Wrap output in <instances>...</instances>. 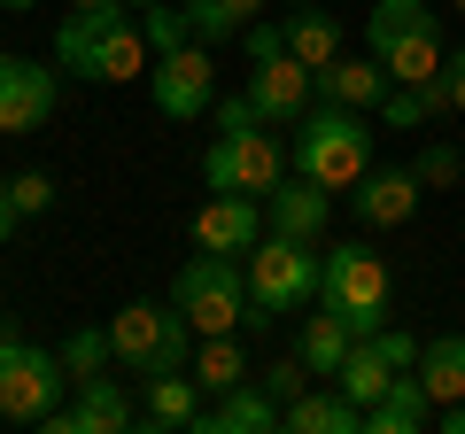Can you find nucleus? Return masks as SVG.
<instances>
[{"label":"nucleus","mask_w":465,"mask_h":434,"mask_svg":"<svg viewBox=\"0 0 465 434\" xmlns=\"http://www.w3.org/2000/svg\"><path fill=\"white\" fill-rule=\"evenodd\" d=\"M54 63L85 85H133L140 70H155V47L133 16H124V0H101V8H78L63 16L54 32Z\"/></svg>","instance_id":"nucleus-1"},{"label":"nucleus","mask_w":465,"mask_h":434,"mask_svg":"<svg viewBox=\"0 0 465 434\" xmlns=\"http://www.w3.org/2000/svg\"><path fill=\"white\" fill-rule=\"evenodd\" d=\"M287 163L302 179H318L326 194H349V186L372 171V109H341V101H311V117L295 124V155Z\"/></svg>","instance_id":"nucleus-2"},{"label":"nucleus","mask_w":465,"mask_h":434,"mask_svg":"<svg viewBox=\"0 0 465 434\" xmlns=\"http://www.w3.org/2000/svg\"><path fill=\"white\" fill-rule=\"evenodd\" d=\"M171 302L186 311L194 334H241V326L256 318V302H249V256L194 249L179 264V280H171Z\"/></svg>","instance_id":"nucleus-3"},{"label":"nucleus","mask_w":465,"mask_h":434,"mask_svg":"<svg viewBox=\"0 0 465 434\" xmlns=\"http://www.w3.org/2000/svg\"><path fill=\"white\" fill-rule=\"evenodd\" d=\"M109 341H116V372H133V380H155V372H186L194 365V326H186L179 302H124L109 318Z\"/></svg>","instance_id":"nucleus-4"},{"label":"nucleus","mask_w":465,"mask_h":434,"mask_svg":"<svg viewBox=\"0 0 465 434\" xmlns=\"http://www.w3.org/2000/svg\"><path fill=\"white\" fill-rule=\"evenodd\" d=\"M326 295V241H287L264 233L249 249V302L256 318H295Z\"/></svg>","instance_id":"nucleus-5"},{"label":"nucleus","mask_w":465,"mask_h":434,"mask_svg":"<svg viewBox=\"0 0 465 434\" xmlns=\"http://www.w3.org/2000/svg\"><path fill=\"white\" fill-rule=\"evenodd\" d=\"M70 396L63 350H39L24 334H0V427H39Z\"/></svg>","instance_id":"nucleus-6"},{"label":"nucleus","mask_w":465,"mask_h":434,"mask_svg":"<svg viewBox=\"0 0 465 434\" xmlns=\"http://www.w3.org/2000/svg\"><path fill=\"white\" fill-rule=\"evenodd\" d=\"M326 311L349 318V334L372 341L388 326V264L381 249H365V241H326Z\"/></svg>","instance_id":"nucleus-7"},{"label":"nucleus","mask_w":465,"mask_h":434,"mask_svg":"<svg viewBox=\"0 0 465 434\" xmlns=\"http://www.w3.org/2000/svg\"><path fill=\"white\" fill-rule=\"evenodd\" d=\"M280 179H287V155L272 140V124H256V133H217L202 148V186L210 194H272Z\"/></svg>","instance_id":"nucleus-8"},{"label":"nucleus","mask_w":465,"mask_h":434,"mask_svg":"<svg viewBox=\"0 0 465 434\" xmlns=\"http://www.w3.org/2000/svg\"><path fill=\"white\" fill-rule=\"evenodd\" d=\"M39 427H47V434H133L140 427V403H133L124 380L85 372V380H70V403H54Z\"/></svg>","instance_id":"nucleus-9"},{"label":"nucleus","mask_w":465,"mask_h":434,"mask_svg":"<svg viewBox=\"0 0 465 434\" xmlns=\"http://www.w3.org/2000/svg\"><path fill=\"white\" fill-rule=\"evenodd\" d=\"M148 94H155V109H163L171 124H202V117H210V101H217V63H210V47L194 39V47L155 54Z\"/></svg>","instance_id":"nucleus-10"},{"label":"nucleus","mask_w":465,"mask_h":434,"mask_svg":"<svg viewBox=\"0 0 465 434\" xmlns=\"http://www.w3.org/2000/svg\"><path fill=\"white\" fill-rule=\"evenodd\" d=\"M63 101V63L39 54H0V133H39Z\"/></svg>","instance_id":"nucleus-11"},{"label":"nucleus","mask_w":465,"mask_h":434,"mask_svg":"<svg viewBox=\"0 0 465 434\" xmlns=\"http://www.w3.org/2000/svg\"><path fill=\"white\" fill-rule=\"evenodd\" d=\"M249 101H256L264 124H302L311 101H318V78H311V63H295V54H264V63L249 70Z\"/></svg>","instance_id":"nucleus-12"},{"label":"nucleus","mask_w":465,"mask_h":434,"mask_svg":"<svg viewBox=\"0 0 465 434\" xmlns=\"http://www.w3.org/2000/svg\"><path fill=\"white\" fill-rule=\"evenodd\" d=\"M264 194H210L194 210V249H217V256H249L264 241Z\"/></svg>","instance_id":"nucleus-13"},{"label":"nucleus","mask_w":465,"mask_h":434,"mask_svg":"<svg viewBox=\"0 0 465 434\" xmlns=\"http://www.w3.org/2000/svg\"><path fill=\"white\" fill-rule=\"evenodd\" d=\"M419 202H427V186H419V171H411V163L365 171V179L349 186V210H357V225H372V233H388V225H411Z\"/></svg>","instance_id":"nucleus-14"},{"label":"nucleus","mask_w":465,"mask_h":434,"mask_svg":"<svg viewBox=\"0 0 465 434\" xmlns=\"http://www.w3.org/2000/svg\"><path fill=\"white\" fill-rule=\"evenodd\" d=\"M326 217H333V194L318 179H302V171L264 194V225H272V233H287V241H326Z\"/></svg>","instance_id":"nucleus-15"},{"label":"nucleus","mask_w":465,"mask_h":434,"mask_svg":"<svg viewBox=\"0 0 465 434\" xmlns=\"http://www.w3.org/2000/svg\"><path fill=\"white\" fill-rule=\"evenodd\" d=\"M427 39H442V16H434L427 0H372L365 16V47L381 54H403V47H427Z\"/></svg>","instance_id":"nucleus-16"},{"label":"nucleus","mask_w":465,"mask_h":434,"mask_svg":"<svg viewBox=\"0 0 465 434\" xmlns=\"http://www.w3.org/2000/svg\"><path fill=\"white\" fill-rule=\"evenodd\" d=\"M148 388V403H140V427H155V434H186V427H202L210 419V388L194 380V372H155V380H140Z\"/></svg>","instance_id":"nucleus-17"},{"label":"nucleus","mask_w":465,"mask_h":434,"mask_svg":"<svg viewBox=\"0 0 465 434\" xmlns=\"http://www.w3.org/2000/svg\"><path fill=\"white\" fill-rule=\"evenodd\" d=\"M311 78H318V101H341V109H381L388 85H396L381 54H333V63L311 70Z\"/></svg>","instance_id":"nucleus-18"},{"label":"nucleus","mask_w":465,"mask_h":434,"mask_svg":"<svg viewBox=\"0 0 465 434\" xmlns=\"http://www.w3.org/2000/svg\"><path fill=\"white\" fill-rule=\"evenodd\" d=\"M280 419H287V403L272 396L264 380H241V388H225V396H210L202 434H272Z\"/></svg>","instance_id":"nucleus-19"},{"label":"nucleus","mask_w":465,"mask_h":434,"mask_svg":"<svg viewBox=\"0 0 465 434\" xmlns=\"http://www.w3.org/2000/svg\"><path fill=\"white\" fill-rule=\"evenodd\" d=\"M280 427H295V434H365V403L357 396H341V388H302L295 403H287V419Z\"/></svg>","instance_id":"nucleus-20"},{"label":"nucleus","mask_w":465,"mask_h":434,"mask_svg":"<svg viewBox=\"0 0 465 434\" xmlns=\"http://www.w3.org/2000/svg\"><path fill=\"white\" fill-rule=\"evenodd\" d=\"M419 427H434V396H427L419 372H396L388 396L365 403V434H419Z\"/></svg>","instance_id":"nucleus-21"},{"label":"nucleus","mask_w":465,"mask_h":434,"mask_svg":"<svg viewBox=\"0 0 465 434\" xmlns=\"http://www.w3.org/2000/svg\"><path fill=\"white\" fill-rule=\"evenodd\" d=\"M349 350H357L349 318H341V311H326V302H311V318H302V341H295V357L311 365V380H333Z\"/></svg>","instance_id":"nucleus-22"},{"label":"nucleus","mask_w":465,"mask_h":434,"mask_svg":"<svg viewBox=\"0 0 465 434\" xmlns=\"http://www.w3.org/2000/svg\"><path fill=\"white\" fill-rule=\"evenodd\" d=\"M287 54H295V63H311V70H326L333 54H341V24L326 16V0H318V8H287Z\"/></svg>","instance_id":"nucleus-23"},{"label":"nucleus","mask_w":465,"mask_h":434,"mask_svg":"<svg viewBox=\"0 0 465 434\" xmlns=\"http://www.w3.org/2000/svg\"><path fill=\"white\" fill-rule=\"evenodd\" d=\"M186 372H194L210 396H225V388L256 380V372H249V350H241V334H202V341H194V365H186Z\"/></svg>","instance_id":"nucleus-24"},{"label":"nucleus","mask_w":465,"mask_h":434,"mask_svg":"<svg viewBox=\"0 0 465 434\" xmlns=\"http://www.w3.org/2000/svg\"><path fill=\"white\" fill-rule=\"evenodd\" d=\"M419 380H427V396H434V411L442 403H458L465 396V334H434L427 350H419Z\"/></svg>","instance_id":"nucleus-25"},{"label":"nucleus","mask_w":465,"mask_h":434,"mask_svg":"<svg viewBox=\"0 0 465 434\" xmlns=\"http://www.w3.org/2000/svg\"><path fill=\"white\" fill-rule=\"evenodd\" d=\"M186 8V32L202 39V47H217V39H241L256 16H264V0H179Z\"/></svg>","instance_id":"nucleus-26"},{"label":"nucleus","mask_w":465,"mask_h":434,"mask_svg":"<svg viewBox=\"0 0 465 434\" xmlns=\"http://www.w3.org/2000/svg\"><path fill=\"white\" fill-rule=\"evenodd\" d=\"M388 380H396V365L381 357V341H357V350L341 357V372H333V388H341V396H357V403H381Z\"/></svg>","instance_id":"nucleus-27"},{"label":"nucleus","mask_w":465,"mask_h":434,"mask_svg":"<svg viewBox=\"0 0 465 434\" xmlns=\"http://www.w3.org/2000/svg\"><path fill=\"white\" fill-rule=\"evenodd\" d=\"M381 117H388V133H419V124H434V117H442V101H434V78H427V85H388Z\"/></svg>","instance_id":"nucleus-28"},{"label":"nucleus","mask_w":465,"mask_h":434,"mask_svg":"<svg viewBox=\"0 0 465 434\" xmlns=\"http://www.w3.org/2000/svg\"><path fill=\"white\" fill-rule=\"evenodd\" d=\"M63 365H70V380H85V372H109V365H116L109 326H70V334H63Z\"/></svg>","instance_id":"nucleus-29"},{"label":"nucleus","mask_w":465,"mask_h":434,"mask_svg":"<svg viewBox=\"0 0 465 434\" xmlns=\"http://www.w3.org/2000/svg\"><path fill=\"white\" fill-rule=\"evenodd\" d=\"M419 186H427V194H450V186L465 179V148H450V140H434V148H419Z\"/></svg>","instance_id":"nucleus-30"},{"label":"nucleus","mask_w":465,"mask_h":434,"mask_svg":"<svg viewBox=\"0 0 465 434\" xmlns=\"http://www.w3.org/2000/svg\"><path fill=\"white\" fill-rule=\"evenodd\" d=\"M140 32H148V47L155 54H171V47H194V32H186V8H148V16H140Z\"/></svg>","instance_id":"nucleus-31"},{"label":"nucleus","mask_w":465,"mask_h":434,"mask_svg":"<svg viewBox=\"0 0 465 434\" xmlns=\"http://www.w3.org/2000/svg\"><path fill=\"white\" fill-rule=\"evenodd\" d=\"M8 202H16V217L54 210V179H47V171H16V179H8Z\"/></svg>","instance_id":"nucleus-32"},{"label":"nucleus","mask_w":465,"mask_h":434,"mask_svg":"<svg viewBox=\"0 0 465 434\" xmlns=\"http://www.w3.org/2000/svg\"><path fill=\"white\" fill-rule=\"evenodd\" d=\"M210 124H217V133H256L264 117H256V101H249V94H232V101L217 94V101H210Z\"/></svg>","instance_id":"nucleus-33"},{"label":"nucleus","mask_w":465,"mask_h":434,"mask_svg":"<svg viewBox=\"0 0 465 434\" xmlns=\"http://www.w3.org/2000/svg\"><path fill=\"white\" fill-rule=\"evenodd\" d=\"M264 388H272L280 403H295L302 388H311V365H302V357H280V365H264Z\"/></svg>","instance_id":"nucleus-34"},{"label":"nucleus","mask_w":465,"mask_h":434,"mask_svg":"<svg viewBox=\"0 0 465 434\" xmlns=\"http://www.w3.org/2000/svg\"><path fill=\"white\" fill-rule=\"evenodd\" d=\"M434 85H442V117H465V47L442 54V78Z\"/></svg>","instance_id":"nucleus-35"},{"label":"nucleus","mask_w":465,"mask_h":434,"mask_svg":"<svg viewBox=\"0 0 465 434\" xmlns=\"http://www.w3.org/2000/svg\"><path fill=\"white\" fill-rule=\"evenodd\" d=\"M372 341H381V357H388L396 372H411V365H419V350H427V341H419V334H403V326H381Z\"/></svg>","instance_id":"nucleus-36"},{"label":"nucleus","mask_w":465,"mask_h":434,"mask_svg":"<svg viewBox=\"0 0 465 434\" xmlns=\"http://www.w3.org/2000/svg\"><path fill=\"white\" fill-rule=\"evenodd\" d=\"M434 427H442V434H465V396L442 403V411H434Z\"/></svg>","instance_id":"nucleus-37"},{"label":"nucleus","mask_w":465,"mask_h":434,"mask_svg":"<svg viewBox=\"0 0 465 434\" xmlns=\"http://www.w3.org/2000/svg\"><path fill=\"white\" fill-rule=\"evenodd\" d=\"M8 233H16V202H8V186H0V249H8Z\"/></svg>","instance_id":"nucleus-38"},{"label":"nucleus","mask_w":465,"mask_h":434,"mask_svg":"<svg viewBox=\"0 0 465 434\" xmlns=\"http://www.w3.org/2000/svg\"><path fill=\"white\" fill-rule=\"evenodd\" d=\"M0 8H16V16H24V8H39V0H0Z\"/></svg>","instance_id":"nucleus-39"},{"label":"nucleus","mask_w":465,"mask_h":434,"mask_svg":"<svg viewBox=\"0 0 465 434\" xmlns=\"http://www.w3.org/2000/svg\"><path fill=\"white\" fill-rule=\"evenodd\" d=\"M280 8H318V0H280Z\"/></svg>","instance_id":"nucleus-40"},{"label":"nucleus","mask_w":465,"mask_h":434,"mask_svg":"<svg viewBox=\"0 0 465 434\" xmlns=\"http://www.w3.org/2000/svg\"><path fill=\"white\" fill-rule=\"evenodd\" d=\"M70 8H101V0H70Z\"/></svg>","instance_id":"nucleus-41"},{"label":"nucleus","mask_w":465,"mask_h":434,"mask_svg":"<svg viewBox=\"0 0 465 434\" xmlns=\"http://www.w3.org/2000/svg\"><path fill=\"white\" fill-rule=\"evenodd\" d=\"M133 8H163V0H133Z\"/></svg>","instance_id":"nucleus-42"},{"label":"nucleus","mask_w":465,"mask_h":434,"mask_svg":"<svg viewBox=\"0 0 465 434\" xmlns=\"http://www.w3.org/2000/svg\"><path fill=\"white\" fill-rule=\"evenodd\" d=\"M450 8H458V16H465V0H450Z\"/></svg>","instance_id":"nucleus-43"}]
</instances>
